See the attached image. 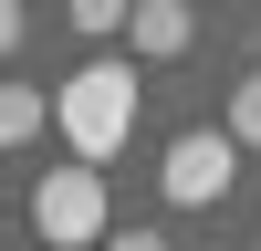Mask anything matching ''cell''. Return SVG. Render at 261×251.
<instances>
[{"instance_id": "cell-1", "label": "cell", "mask_w": 261, "mask_h": 251, "mask_svg": "<svg viewBox=\"0 0 261 251\" xmlns=\"http://www.w3.org/2000/svg\"><path fill=\"white\" fill-rule=\"evenodd\" d=\"M53 126H63V146H73L84 167L115 157V146L136 136V63H73V73L53 84Z\"/></svg>"}, {"instance_id": "cell-2", "label": "cell", "mask_w": 261, "mask_h": 251, "mask_svg": "<svg viewBox=\"0 0 261 251\" xmlns=\"http://www.w3.org/2000/svg\"><path fill=\"white\" fill-rule=\"evenodd\" d=\"M32 230H42V251L105 241V178H94V167H42V178H32Z\"/></svg>"}, {"instance_id": "cell-3", "label": "cell", "mask_w": 261, "mask_h": 251, "mask_svg": "<svg viewBox=\"0 0 261 251\" xmlns=\"http://www.w3.org/2000/svg\"><path fill=\"white\" fill-rule=\"evenodd\" d=\"M230 178H241V146H230L220 126H188V136L167 146V167H157V188H167L178 209H220Z\"/></svg>"}, {"instance_id": "cell-4", "label": "cell", "mask_w": 261, "mask_h": 251, "mask_svg": "<svg viewBox=\"0 0 261 251\" xmlns=\"http://www.w3.org/2000/svg\"><path fill=\"white\" fill-rule=\"evenodd\" d=\"M188 42H199V21H188L178 0H136V11H125V53L136 63H178Z\"/></svg>"}, {"instance_id": "cell-5", "label": "cell", "mask_w": 261, "mask_h": 251, "mask_svg": "<svg viewBox=\"0 0 261 251\" xmlns=\"http://www.w3.org/2000/svg\"><path fill=\"white\" fill-rule=\"evenodd\" d=\"M42 126H53V94H32V84H0V146H32Z\"/></svg>"}, {"instance_id": "cell-6", "label": "cell", "mask_w": 261, "mask_h": 251, "mask_svg": "<svg viewBox=\"0 0 261 251\" xmlns=\"http://www.w3.org/2000/svg\"><path fill=\"white\" fill-rule=\"evenodd\" d=\"M220 136H230V146H261V73H241V84H230V115H220Z\"/></svg>"}, {"instance_id": "cell-7", "label": "cell", "mask_w": 261, "mask_h": 251, "mask_svg": "<svg viewBox=\"0 0 261 251\" xmlns=\"http://www.w3.org/2000/svg\"><path fill=\"white\" fill-rule=\"evenodd\" d=\"M73 32L105 42V32H125V11H115V0H73Z\"/></svg>"}, {"instance_id": "cell-8", "label": "cell", "mask_w": 261, "mask_h": 251, "mask_svg": "<svg viewBox=\"0 0 261 251\" xmlns=\"http://www.w3.org/2000/svg\"><path fill=\"white\" fill-rule=\"evenodd\" d=\"M105 251H167V230H105Z\"/></svg>"}, {"instance_id": "cell-9", "label": "cell", "mask_w": 261, "mask_h": 251, "mask_svg": "<svg viewBox=\"0 0 261 251\" xmlns=\"http://www.w3.org/2000/svg\"><path fill=\"white\" fill-rule=\"evenodd\" d=\"M21 32H32V21H21L11 0H0V53H21Z\"/></svg>"}]
</instances>
